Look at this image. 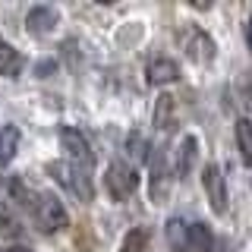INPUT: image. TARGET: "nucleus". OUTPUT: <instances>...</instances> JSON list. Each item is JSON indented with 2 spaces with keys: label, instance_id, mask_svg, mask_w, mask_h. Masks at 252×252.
Masks as SVG:
<instances>
[{
  "label": "nucleus",
  "instance_id": "5",
  "mask_svg": "<svg viewBox=\"0 0 252 252\" xmlns=\"http://www.w3.org/2000/svg\"><path fill=\"white\" fill-rule=\"evenodd\" d=\"M60 148L69 155V161H73V164H79V167H85V170L94 167L92 142L85 139V132H79L76 126H60Z\"/></svg>",
  "mask_w": 252,
  "mask_h": 252
},
{
  "label": "nucleus",
  "instance_id": "13",
  "mask_svg": "<svg viewBox=\"0 0 252 252\" xmlns=\"http://www.w3.org/2000/svg\"><path fill=\"white\" fill-rule=\"evenodd\" d=\"M215 249V233L208 224H189L186 227V252H211Z\"/></svg>",
  "mask_w": 252,
  "mask_h": 252
},
{
  "label": "nucleus",
  "instance_id": "12",
  "mask_svg": "<svg viewBox=\"0 0 252 252\" xmlns=\"http://www.w3.org/2000/svg\"><path fill=\"white\" fill-rule=\"evenodd\" d=\"M195 152H199V142H195V136H183V142H180V152L177 158H173V180H183L189 170H192V164H195Z\"/></svg>",
  "mask_w": 252,
  "mask_h": 252
},
{
  "label": "nucleus",
  "instance_id": "22",
  "mask_svg": "<svg viewBox=\"0 0 252 252\" xmlns=\"http://www.w3.org/2000/svg\"><path fill=\"white\" fill-rule=\"evenodd\" d=\"M224 252H233V249H224Z\"/></svg>",
  "mask_w": 252,
  "mask_h": 252
},
{
  "label": "nucleus",
  "instance_id": "15",
  "mask_svg": "<svg viewBox=\"0 0 252 252\" xmlns=\"http://www.w3.org/2000/svg\"><path fill=\"white\" fill-rule=\"evenodd\" d=\"M148 240H152V230H148V227H129V233H126L123 243H120V252H145Z\"/></svg>",
  "mask_w": 252,
  "mask_h": 252
},
{
  "label": "nucleus",
  "instance_id": "21",
  "mask_svg": "<svg viewBox=\"0 0 252 252\" xmlns=\"http://www.w3.org/2000/svg\"><path fill=\"white\" fill-rule=\"evenodd\" d=\"M3 252H35V249H29V246H6Z\"/></svg>",
  "mask_w": 252,
  "mask_h": 252
},
{
  "label": "nucleus",
  "instance_id": "18",
  "mask_svg": "<svg viewBox=\"0 0 252 252\" xmlns=\"http://www.w3.org/2000/svg\"><path fill=\"white\" fill-rule=\"evenodd\" d=\"M126 152L136 158V161H148V152H152V145H148V142L142 139L139 132H129V136H126Z\"/></svg>",
  "mask_w": 252,
  "mask_h": 252
},
{
  "label": "nucleus",
  "instance_id": "9",
  "mask_svg": "<svg viewBox=\"0 0 252 252\" xmlns=\"http://www.w3.org/2000/svg\"><path fill=\"white\" fill-rule=\"evenodd\" d=\"M186 51H189V57H192L195 63H211L218 47H215V41H211L208 32L192 29V32H189V41H186Z\"/></svg>",
  "mask_w": 252,
  "mask_h": 252
},
{
  "label": "nucleus",
  "instance_id": "1",
  "mask_svg": "<svg viewBox=\"0 0 252 252\" xmlns=\"http://www.w3.org/2000/svg\"><path fill=\"white\" fill-rule=\"evenodd\" d=\"M6 192H10V202L19 205L44 233H57L69 224V215L63 208V202L54 192H47V189H38V186L26 183L22 177H13L6 183Z\"/></svg>",
  "mask_w": 252,
  "mask_h": 252
},
{
  "label": "nucleus",
  "instance_id": "2",
  "mask_svg": "<svg viewBox=\"0 0 252 252\" xmlns=\"http://www.w3.org/2000/svg\"><path fill=\"white\" fill-rule=\"evenodd\" d=\"M47 173L54 177V183H60L69 195H76L79 202H92L94 199V183L89 177V170L79 167L73 161H47Z\"/></svg>",
  "mask_w": 252,
  "mask_h": 252
},
{
  "label": "nucleus",
  "instance_id": "20",
  "mask_svg": "<svg viewBox=\"0 0 252 252\" xmlns=\"http://www.w3.org/2000/svg\"><path fill=\"white\" fill-rule=\"evenodd\" d=\"M246 44H249V51H252V19L246 22Z\"/></svg>",
  "mask_w": 252,
  "mask_h": 252
},
{
  "label": "nucleus",
  "instance_id": "7",
  "mask_svg": "<svg viewBox=\"0 0 252 252\" xmlns=\"http://www.w3.org/2000/svg\"><path fill=\"white\" fill-rule=\"evenodd\" d=\"M57 22H60V13L54 10V6H47V3H38V6H32V10L26 13V29H29L35 38L54 35Z\"/></svg>",
  "mask_w": 252,
  "mask_h": 252
},
{
  "label": "nucleus",
  "instance_id": "17",
  "mask_svg": "<svg viewBox=\"0 0 252 252\" xmlns=\"http://www.w3.org/2000/svg\"><path fill=\"white\" fill-rule=\"evenodd\" d=\"M186 220L183 218H170L167 220V243H170V249H177V252H186Z\"/></svg>",
  "mask_w": 252,
  "mask_h": 252
},
{
  "label": "nucleus",
  "instance_id": "3",
  "mask_svg": "<svg viewBox=\"0 0 252 252\" xmlns=\"http://www.w3.org/2000/svg\"><path fill=\"white\" fill-rule=\"evenodd\" d=\"M148 195H152L155 205H164L170 195V183H173V173H170V164H167V145H158L152 148L148 155Z\"/></svg>",
  "mask_w": 252,
  "mask_h": 252
},
{
  "label": "nucleus",
  "instance_id": "4",
  "mask_svg": "<svg viewBox=\"0 0 252 252\" xmlns=\"http://www.w3.org/2000/svg\"><path fill=\"white\" fill-rule=\"evenodd\" d=\"M104 186H107V192H110L114 202H126L139 189V173H136V167H129V164L114 161L104 173Z\"/></svg>",
  "mask_w": 252,
  "mask_h": 252
},
{
  "label": "nucleus",
  "instance_id": "11",
  "mask_svg": "<svg viewBox=\"0 0 252 252\" xmlns=\"http://www.w3.org/2000/svg\"><path fill=\"white\" fill-rule=\"evenodd\" d=\"M145 76H148L152 85H170V82L180 79V66H177V60H170V57H155L148 63Z\"/></svg>",
  "mask_w": 252,
  "mask_h": 252
},
{
  "label": "nucleus",
  "instance_id": "8",
  "mask_svg": "<svg viewBox=\"0 0 252 252\" xmlns=\"http://www.w3.org/2000/svg\"><path fill=\"white\" fill-rule=\"evenodd\" d=\"M152 123L158 132H170L177 126V101L170 94H158L155 98V110H152Z\"/></svg>",
  "mask_w": 252,
  "mask_h": 252
},
{
  "label": "nucleus",
  "instance_id": "19",
  "mask_svg": "<svg viewBox=\"0 0 252 252\" xmlns=\"http://www.w3.org/2000/svg\"><path fill=\"white\" fill-rule=\"evenodd\" d=\"M0 230H6V233H19L22 230V224L16 220V215L10 211L6 202H0Z\"/></svg>",
  "mask_w": 252,
  "mask_h": 252
},
{
  "label": "nucleus",
  "instance_id": "14",
  "mask_svg": "<svg viewBox=\"0 0 252 252\" xmlns=\"http://www.w3.org/2000/svg\"><path fill=\"white\" fill-rule=\"evenodd\" d=\"M236 148H240L243 164L252 167V120L249 117H240V120H236Z\"/></svg>",
  "mask_w": 252,
  "mask_h": 252
},
{
  "label": "nucleus",
  "instance_id": "6",
  "mask_svg": "<svg viewBox=\"0 0 252 252\" xmlns=\"http://www.w3.org/2000/svg\"><path fill=\"white\" fill-rule=\"evenodd\" d=\"M202 189H205V195H208L211 211H215V215H224L227 211V183H224V173H220L218 164H205Z\"/></svg>",
  "mask_w": 252,
  "mask_h": 252
},
{
  "label": "nucleus",
  "instance_id": "10",
  "mask_svg": "<svg viewBox=\"0 0 252 252\" xmlns=\"http://www.w3.org/2000/svg\"><path fill=\"white\" fill-rule=\"evenodd\" d=\"M22 69H26V57H22L6 38H0V76L3 79H19Z\"/></svg>",
  "mask_w": 252,
  "mask_h": 252
},
{
  "label": "nucleus",
  "instance_id": "16",
  "mask_svg": "<svg viewBox=\"0 0 252 252\" xmlns=\"http://www.w3.org/2000/svg\"><path fill=\"white\" fill-rule=\"evenodd\" d=\"M16 142H19V129L16 126H0V167H6L13 161Z\"/></svg>",
  "mask_w": 252,
  "mask_h": 252
}]
</instances>
